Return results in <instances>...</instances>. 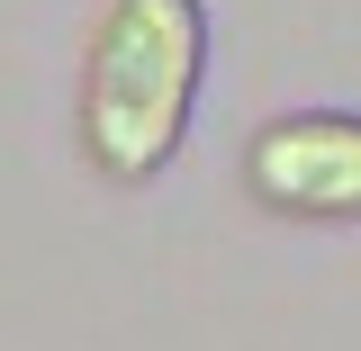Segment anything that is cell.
<instances>
[{
	"instance_id": "6da1fadb",
	"label": "cell",
	"mask_w": 361,
	"mask_h": 351,
	"mask_svg": "<svg viewBox=\"0 0 361 351\" xmlns=\"http://www.w3.org/2000/svg\"><path fill=\"white\" fill-rule=\"evenodd\" d=\"M199 63H208L199 0H109L82 63V153L109 180H154L180 153Z\"/></svg>"
},
{
	"instance_id": "7a4b0ae2",
	"label": "cell",
	"mask_w": 361,
	"mask_h": 351,
	"mask_svg": "<svg viewBox=\"0 0 361 351\" xmlns=\"http://www.w3.org/2000/svg\"><path fill=\"white\" fill-rule=\"evenodd\" d=\"M244 180L271 217L361 225V108H298L271 117L244 153Z\"/></svg>"
}]
</instances>
